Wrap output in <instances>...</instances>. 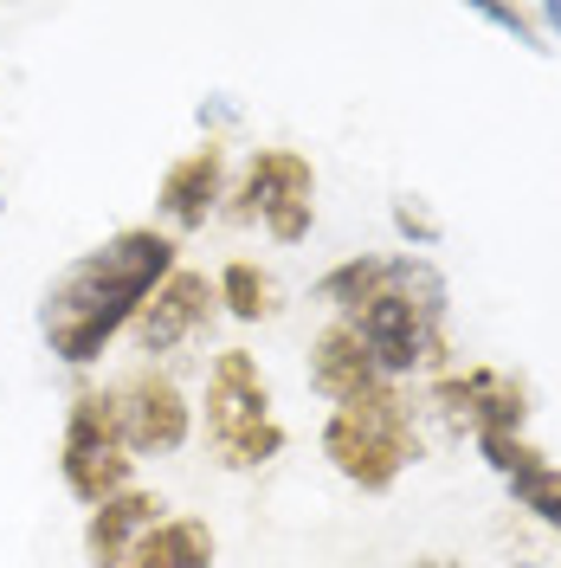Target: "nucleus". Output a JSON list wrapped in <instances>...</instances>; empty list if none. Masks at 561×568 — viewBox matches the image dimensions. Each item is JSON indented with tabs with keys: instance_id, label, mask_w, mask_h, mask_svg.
<instances>
[{
	"instance_id": "obj_1",
	"label": "nucleus",
	"mask_w": 561,
	"mask_h": 568,
	"mask_svg": "<svg viewBox=\"0 0 561 568\" xmlns=\"http://www.w3.org/2000/svg\"><path fill=\"white\" fill-rule=\"evenodd\" d=\"M175 240L162 226H123L104 246L78 252L59 278L39 291V336L65 368H91L136 323L149 291L175 272Z\"/></svg>"
},
{
	"instance_id": "obj_2",
	"label": "nucleus",
	"mask_w": 561,
	"mask_h": 568,
	"mask_svg": "<svg viewBox=\"0 0 561 568\" xmlns=\"http://www.w3.org/2000/svg\"><path fill=\"white\" fill-rule=\"evenodd\" d=\"M323 459L336 465V478H349L355 491L381 497L400 485V471L420 459V426H414V400L394 388H375L349 400V407H329L323 420Z\"/></svg>"
},
{
	"instance_id": "obj_3",
	"label": "nucleus",
	"mask_w": 561,
	"mask_h": 568,
	"mask_svg": "<svg viewBox=\"0 0 561 568\" xmlns=\"http://www.w3.org/2000/svg\"><path fill=\"white\" fill-rule=\"evenodd\" d=\"M207 453L226 471H258L284 453L278 414H272V382L252 349H220L207 368Z\"/></svg>"
},
{
	"instance_id": "obj_4",
	"label": "nucleus",
	"mask_w": 561,
	"mask_h": 568,
	"mask_svg": "<svg viewBox=\"0 0 561 568\" xmlns=\"http://www.w3.org/2000/svg\"><path fill=\"white\" fill-rule=\"evenodd\" d=\"M59 478L65 491L98 510L110 497H123L136 485V453L123 439V407H116V388H84L71 394L65 407V439H59Z\"/></svg>"
},
{
	"instance_id": "obj_5",
	"label": "nucleus",
	"mask_w": 561,
	"mask_h": 568,
	"mask_svg": "<svg viewBox=\"0 0 561 568\" xmlns=\"http://www.w3.org/2000/svg\"><path fill=\"white\" fill-rule=\"evenodd\" d=\"M220 213L233 226H265L278 246H304L316 226V169L304 149H252Z\"/></svg>"
},
{
	"instance_id": "obj_6",
	"label": "nucleus",
	"mask_w": 561,
	"mask_h": 568,
	"mask_svg": "<svg viewBox=\"0 0 561 568\" xmlns=\"http://www.w3.org/2000/svg\"><path fill=\"white\" fill-rule=\"evenodd\" d=\"M432 407H439V420L458 426V433H471V439H484V433H523L529 420V388L517 375H503L491 362H478V368H465V375H432V394H426Z\"/></svg>"
},
{
	"instance_id": "obj_7",
	"label": "nucleus",
	"mask_w": 561,
	"mask_h": 568,
	"mask_svg": "<svg viewBox=\"0 0 561 568\" xmlns=\"http://www.w3.org/2000/svg\"><path fill=\"white\" fill-rule=\"evenodd\" d=\"M116 407H123V439H130L136 459H169V453L187 446V433H194V407H187L181 382L162 375L155 362L116 382Z\"/></svg>"
},
{
	"instance_id": "obj_8",
	"label": "nucleus",
	"mask_w": 561,
	"mask_h": 568,
	"mask_svg": "<svg viewBox=\"0 0 561 568\" xmlns=\"http://www.w3.org/2000/svg\"><path fill=\"white\" fill-rule=\"evenodd\" d=\"M213 317H220V291H213V278L194 272V265H175L169 278L149 291V304L136 311L130 343H136L142 355H175L181 343H194Z\"/></svg>"
},
{
	"instance_id": "obj_9",
	"label": "nucleus",
	"mask_w": 561,
	"mask_h": 568,
	"mask_svg": "<svg viewBox=\"0 0 561 568\" xmlns=\"http://www.w3.org/2000/svg\"><path fill=\"white\" fill-rule=\"evenodd\" d=\"M226 187H233V169H226V142L207 136L201 149H187L175 155L169 169H162V187H155V213H162V233L175 240V233H201L220 201H226Z\"/></svg>"
},
{
	"instance_id": "obj_10",
	"label": "nucleus",
	"mask_w": 561,
	"mask_h": 568,
	"mask_svg": "<svg viewBox=\"0 0 561 568\" xmlns=\"http://www.w3.org/2000/svg\"><path fill=\"white\" fill-rule=\"evenodd\" d=\"M162 497L142 491V485H130L123 497H110V504H98L91 517H84V562L91 568H130L142 549V536L162 524Z\"/></svg>"
},
{
	"instance_id": "obj_11",
	"label": "nucleus",
	"mask_w": 561,
	"mask_h": 568,
	"mask_svg": "<svg viewBox=\"0 0 561 568\" xmlns=\"http://www.w3.org/2000/svg\"><path fill=\"white\" fill-rule=\"evenodd\" d=\"M375 388H387V382H381V368L368 362L361 336L343 317H329L310 343V394H323L329 407H349V400H361Z\"/></svg>"
},
{
	"instance_id": "obj_12",
	"label": "nucleus",
	"mask_w": 561,
	"mask_h": 568,
	"mask_svg": "<svg viewBox=\"0 0 561 568\" xmlns=\"http://www.w3.org/2000/svg\"><path fill=\"white\" fill-rule=\"evenodd\" d=\"M213 530L207 517H162L155 530L142 536L136 562L130 568H213Z\"/></svg>"
},
{
	"instance_id": "obj_13",
	"label": "nucleus",
	"mask_w": 561,
	"mask_h": 568,
	"mask_svg": "<svg viewBox=\"0 0 561 568\" xmlns=\"http://www.w3.org/2000/svg\"><path fill=\"white\" fill-rule=\"evenodd\" d=\"M213 291H220V311H226L233 323L278 317V278H272L258 258H226L220 278H213Z\"/></svg>"
},
{
	"instance_id": "obj_14",
	"label": "nucleus",
	"mask_w": 561,
	"mask_h": 568,
	"mask_svg": "<svg viewBox=\"0 0 561 568\" xmlns=\"http://www.w3.org/2000/svg\"><path fill=\"white\" fill-rule=\"evenodd\" d=\"M381 284H387V258H381V252H355V258L329 265V272L316 278L310 297L323 304V311H336V317L349 323L355 311H361V304H368V297L381 291Z\"/></svg>"
},
{
	"instance_id": "obj_15",
	"label": "nucleus",
	"mask_w": 561,
	"mask_h": 568,
	"mask_svg": "<svg viewBox=\"0 0 561 568\" xmlns=\"http://www.w3.org/2000/svg\"><path fill=\"white\" fill-rule=\"evenodd\" d=\"M510 485V497H517V510H529L542 530H555L561 536V465H549V453L536 465H523L517 478H503Z\"/></svg>"
},
{
	"instance_id": "obj_16",
	"label": "nucleus",
	"mask_w": 561,
	"mask_h": 568,
	"mask_svg": "<svg viewBox=\"0 0 561 568\" xmlns=\"http://www.w3.org/2000/svg\"><path fill=\"white\" fill-rule=\"evenodd\" d=\"M387 220H394V233H400V246H407V252H432L439 240H446L439 213L426 207L420 194H394V207H387Z\"/></svg>"
},
{
	"instance_id": "obj_17",
	"label": "nucleus",
	"mask_w": 561,
	"mask_h": 568,
	"mask_svg": "<svg viewBox=\"0 0 561 568\" xmlns=\"http://www.w3.org/2000/svg\"><path fill=\"white\" fill-rule=\"evenodd\" d=\"M484 27H497V33H510L517 45H529V52H549V39H542V27H536V13L529 7H497V0H484V7H471Z\"/></svg>"
},
{
	"instance_id": "obj_18",
	"label": "nucleus",
	"mask_w": 561,
	"mask_h": 568,
	"mask_svg": "<svg viewBox=\"0 0 561 568\" xmlns=\"http://www.w3.org/2000/svg\"><path fill=\"white\" fill-rule=\"evenodd\" d=\"M478 453H484V465H491L497 478H517L523 465H536V459H542V453L529 446L523 433H484V439H478Z\"/></svg>"
},
{
	"instance_id": "obj_19",
	"label": "nucleus",
	"mask_w": 561,
	"mask_h": 568,
	"mask_svg": "<svg viewBox=\"0 0 561 568\" xmlns=\"http://www.w3.org/2000/svg\"><path fill=\"white\" fill-rule=\"evenodd\" d=\"M194 123H201V130L213 136V130H226V123H239V104L213 91V98H201V104H194Z\"/></svg>"
},
{
	"instance_id": "obj_20",
	"label": "nucleus",
	"mask_w": 561,
	"mask_h": 568,
	"mask_svg": "<svg viewBox=\"0 0 561 568\" xmlns=\"http://www.w3.org/2000/svg\"><path fill=\"white\" fill-rule=\"evenodd\" d=\"M536 13V27H542V39H549V52L561 45V0H542V7H529Z\"/></svg>"
},
{
	"instance_id": "obj_21",
	"label": "nucleus",
	"mask_w": 561,
	"mask_h": 568,
	"mask_svg": "<svg viewBox=\"0 0 561 568\" xmlns=\"http://www.w3.org/2000/svg\"><path fill=\"white\" fill-rule=\"evenodd\" d=\"M407 568H465V562H458V556H414Z\"/></svg>"
},
{
	"instance_id": "obj_22",
	"label": "nucleus",
	"mask_w": 561,
	"mask_h": 568,
	"mask_svg": "<svg viewBox=\"0 0 561 568\" xmlns=\"http://www.w3.org/2000/svg\"><path fill=\"white\" fill-rule=\"evenodd\" d=\"M510 568H555V562H542V556H523V562H510Z\"/></svg>"
},
{
	"instance_id": "obj_23",
	"label": "nucleus",
	"mask_w": 561,
	"mask_h": 568,
	"mask_svg": "<svg viewBox=\"0 0 561 568\" xmlns=\"http://www.w3.org/2000/svg\"><path fill=\"white\" fill-rule=\"evenodd\" d=\"M0 213H7V194H0Z\"/></svg>"
}]
</instances>
